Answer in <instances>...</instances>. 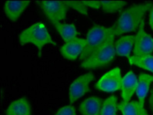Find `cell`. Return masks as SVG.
Returning <instances> with one entry per match:
<instances>
[{
	"label": "cell",
	"mask_w": 153,
	"mask_h": 115,
	"mask_svg": "<svg viewBox=\"0 0 153 115\" xmlns=\"http://www.w3.org/2000/svg\"><path fill=\"white\" fill-rule=\"evenodd\" d=\"M152 6V2H148L132 5L126 9L112 25L115 35H122L136 31L139 28L141 22L144 19L145 14L148 11H150Z\"/></svg>",
	"instance_id": "6da1fadb"
},
{
	"label": "cell",
	"mask_w": 153,
	"mask_h": 115,
	"mask_svg": "<svg viewBox=\"0 0 153 115\" xmlns=\"http://www.w3.org/2000/svg\"><path fill=\"white\" fill-rule=\"evenodd\" d=\"M19 41L21 45L30 43L36 45L38 48L39 57L42 56V48L45 45H57L52 39L45 24L42 22H36L22 31L19 36Z\"/></svg>",
	"instance_id": "7a4b0ae2"
},
{
	"label": "cell",
	"mask_w": 153,
	"mask_h": 115,
	"mask_svg": "<svg viewBox=\"0 0 153 115\" xmlns=\"http://www.w3.org/2000/svg\"><path fill=\"white\" fill-rule=\"evenodd\" d=\"M112 35H115L114 28L112 26L106 28L102 25H94L87 33L85 39L86 44L82 53L79 56V59L83 61L88 58L98 49L104 45Z\"/></svg>",
	"instance_id": "3957f363"
},
{
	"label": "cell",
	"mask_w": 153,
	"mask_h": 115,
	"mask_svg": "<svg viewBox=\"0 0 153 115\" xmlns=\"http://www.w3.org/2000/svg\"><path fill=\"white\" fill-rule=\"evenodd\" d=\"M115 37V35L110 37L104 45L98 49L88 58L82 61V68L85 69H96L109 65L116 55Z\"/></svg>",
	"instance_id": "277c9868"
},
{
	"label": "cell",
	"mask_w": 153,
	"mask_h": 115,
	"mask_svg": "<svg viewBox=\"0 0 153 115\" xmlns=\"http://www.w3.org/2000/svg\"><path fill=\"white\" fill-rule=\"evenodd\" d=\"M145 19L141 22L135 35L133 54L135 57L149 55L153 52V38L145 31Z\"/></svg>",
	"instance_id": "5b68a950"
},
{
	"label": "cell",
	"mask_w": 153,
	"mask_h": 115,
	"mask_svg": "<svg viewBox=\"0 0 153 115\" xmlns=\"http://www.w3.org/2000/svg\"><path fill=\"white\" fill-rule=\"evenodd\" d=\"M37 3L43 10L48 19L57 22L65 19L69 9L64 1H38Z\"/></svg>",
	"instance_id": "8992f818"
},
{
	"label": "cell",
	"mask_w": 153,
	"mask_h": 115,
	"mask_svg": "<svg viewBox=\"0 0 153 115\" xmlns=\"http://www.w3.org/2000/svg\"><path fill=\"white\" fill-rule=\"evenodd\" d=\"M94 79V74L88 72L79 76L71 84L68 91V100L70 104H73L89 91V83Z\"/></svg>",
	"instance_id": "52a82bcc"
},
{
	"label": "cell",
	"mask_w": 153,
	"mask_h": 115,
	"mask_svg": "<svg viewBox=\"0 0 153 115\" xmlns=\"http://www.w3.org/2000/svg\"><path fill=\"white\" fill-rule=\"evenodd\" d=\"M122 76L119 68L106 72L96 84V88L105 92H114L121 89Z\"/></svg>",
	"instance_id": "ba28073f"
},
{
	"label": "cell",
	"mask_w": 153,
	"mask_h": 115,
	"mask_svg": "<svg viewBox=\"0 0 153 115\" xmlns=\"http://www.w3.org/2000/svg\"><path fill=\"white\" fill-rule=\"evenodd\" d=\"M86 41L85 39L76 38L65 42L60 49V52L64 58L70 61H75L79 57L85 49Z\"/></svg>",
	"instance_id": "9c48e42d"
},
{
	"label": "cell",
	"mask_w": 153,
	"mask_h": 115,
	"mask_svg": "<svg viewBox=\"0 0 153 115\" xmlns=\"http://www.w3.org/2000/svg\"><path fill=\"white\" fill-rule=\"evenodd\" d=\"M138 78L132 71L129 72L123 77L121 84L122 97L123 102H128L131 97L136 91Z\"/></svg>",
	"instance_id": "30bf717a"
},
{
	"label": "cell",
	"mask_w": 153,
	"mask_h": 115,
	"mask_svg": "<svg viewBox=\"0 0 153 115\" xmlns=\"http://www.w3.org/2000/svg\"><path fill=\"white\" fill-rule=\"evenodd\" d=\"M29 4L30 1H6L4 4V12L9 19L16 22Z\"/></svg>",
	"instance_id": "8fae6325"
},
{
	"label": "cell",
	"mask_w": 153,
	"mask_h": 115,
	"mask_svg": "<svg viewBox=\"0 0 153 115\" xmlns=\"http://www.w3.org/2000/svg\"><path fill=\"white\" fill-rule=\"evenodd\" d=\"M102 101L98 97H88L81 103L79 112L82 115H100Z\"/></svg>",
	"instance_id": "7c38bea8"
},
{
	"label": "cell",
	"mask_w": 153,
	"mask_h": 115,
	"mask_svg": "<svg viewBox=\"0 0 153 115\" xmlns=\"http://www.w3.org/2000/svg\"><path fill=\"white\" fill-rule=\"evenodd\" d=\"M135 35H124L116 41L115 43V53L119 56L129 58L131 52L135 45Z\"/></svg>",
	"instance_id": "4fadbf2b"
},
{
	"label": "cell",
	"mask_w": 153,
	"mask_h": 115,
	"mask_svg": "<svg viewBox=\"0 0 153 115\" xmlns=\"http://www.w3.org/2000/svg\"><path fill=\"white\" fill-rule=\"evenodd\" d=\"M49 20L51 22V23L54 25L59 34L65 42H68L74 38H77L79 32L77 31L76 25L74 24L61 23L60 22H57L55 20Z\"/></svg>",
	"instance_id": "5bb4252c"
},
{
	"label": "cell",
	"mask_w": 153,
	"mask_h": 115,
	"mask_svg": "<svg viewBox=\"0 0 153 115\" xmlns=\"http://www.w3.org/2000/svg\"><path fill=\"white\" fill-rule=\"evenodd\" d=\"M118 109L123 115H148V112L144 108V104L139 101H122L118 104Z\"/></svg>",
	"instance_id": "9a60e30c"
},
{
	"label": "cell",
	"mask_w": 153,
	"mask_h": 115,
	"mask_svg": "<svg viewBox=\"0 0 153 115\" xmlns=\"http://www.w3.org/2000/svg\"><path fill=\"white\" fill-rule=\"evenodd\" d=\"M30 104L25 97L18 99L9 104L6 110V115H31Z\"/></svg>",
	"instance_id": "2e32d148"
},
{
	"label": "cell",
	"mask_w": 153,
	"mask_h": 115,
	"mask_svg": "<svg viewBox=\"0 0 153 115\" xmlns=\"http://www.w3.org/2000/svg\"><path fill=\"white\" fill-rule=\"evenodd\" d=\"M153 82V76L146 73H141L138 78V85L136 88V95L139 102L144 104L150 85Z\"/></svg>",
	"instance_id": "e0dca14e"
},
{
	"label": "cell",
	"mask_w": 153,
	"mask_h": 115,
	"mask_svg": "<svg viewBox=\"0 0 153 115\" xmlns=\"http://www.w3.org/2000/svg\"><path fill=\"white\" fill-rule=\"evenodd\" d=\"M128 59L130 65H136L141 69L153 72V55H152L141 57L130 56Z\"/></svg>",
	"instance_id": "ac0fdd59"
},
{
	"label": "cell",
	"mask_w": 153,
	"mask_h": 115,
	"mask_svg": "<svg viewBox=\"0 0 153 115\" xmlns=\"http://www.w3.org/2000/svg\"><path fill=\"white\" fill-rule=\"evenodd\" d=\"M117 97L115 95L108 97L102 103L100 115H118Z\"/></svg>",
	"instance_id": "d6986e66"
},
{
	"label": "cell",
	"mask_w": 153,
	"mask_h": 115,
	"mask_svg": "<svg viewBox=\"0 0 153 115\" xmlns=\"http://www.w3.org/2000/svg\"><path fill=\"white\" fill-rule=\"evenodd\" d=\"M105 13H114L119 12L127 4L126 1H100Z\"/></svg>",
	"instance_id": "ffe728a7"
},
{
	"label": "cell",
	"mask_w": 153,
	"mask_h": 115,
	"mask_svg": "<svg viewBox=\"0 0 153 115\" xmlns=\"http://www.w3.org/2000/svg\"><path fill=\"white\" fill-rule=\"evenodd\" d=\"M64 2L68 7L72 8L78 13H79L80 14L84 15H88V10H87L86 6L81 2V0L79 1H64Z\"/></svg>",
	"instance_id": "44dd1931"
},
{
	"label": "cell",
	"mask_w": 153,
	"mask_h": 115,
	"mask_svg": "<svg viewBox=\"0 0 153 115\" xmlns=\"http://www.w3.org/2000/svg\"><path fill=\"white\" fill-rule=\"evenodd\" d=\"M55 115H76V108L72 105H67L58 110Z\"/></svg>",
	"instance_id": "7402d4cb"
},
{
	"label": "cell",
	"mask_w": 153,
	"mask_h": 115,
	"mask_svg": "<svg viewBox=\"0 0 153 115\" xmlns=\"http://www.w3.org/2000/svg\"><path fill=\"white\" fill-rule=\"evenodd\" d=\"M85 6H88V7L92 8V9H98L101 7V2L100 1H95V0H92V1H88V0H85V1H82Z\"/></svg>",
	"instance_id": "603a6c76"
},
{
	"label": "cell",
	"mask_w": 153,
	"mask_h": 115,
	"mask_svg": "<svg viewBox=\"0 0 153 115\" xmlns=\"http://www.w3.org/2000/svg\"><path fill=\"white\" fill-rule=\"evenodd\" d=\"M149 25L151 29H152L153 32V6L150 9V13H149Z\"/></svg>",
	"instance_id": "cb8c5ba5"
},
{
	"label": "cell",
	"mask_w": 153,
	"mask_h": 115,
	"mask_svg": "<svg viewBox=\"0 0 153 115\" xmlns=\"http://www.w3.org/2000/svg\"><path fill=\"white\" fill-rule=\"evenodd\" d=\"M149 105H150V107H151V109L153 112V88H152V90L151 95H150L149 101Z\"/></svg>",
	"instance_id": "d4e9b609"
}]
</instances>
